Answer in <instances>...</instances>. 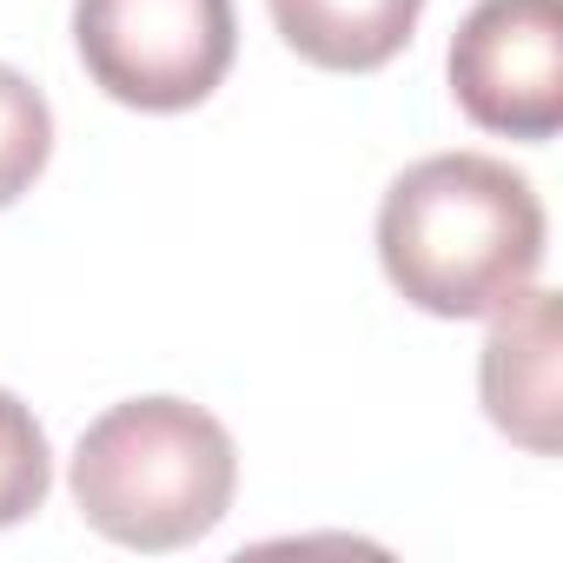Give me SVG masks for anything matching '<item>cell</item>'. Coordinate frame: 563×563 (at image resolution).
Segmentation results:
<instances>
[{
  "mask_svg": "<svg viewBox=\"0 0 563 563\" xmlns=\"http://www.w3.org/2000/svg\"><path fill=\"white\" fill-rule=\"evenodd\" d=\"M550 219L537 186L490 153H431L378 206V265L431 319H490L543 272Z\"/></svg>",
  "mask_w": 563,
  "mask_h": 563,
  "instance_id": "1",
  "label": "cell"
},
{
  "mask_svg": "<svg viewBox=\"0 0 563 563\" xmlns=\"http://www.w3.org/2000/svg\"><path fill=\"white\" fill-rule=\"evenodd\" d=\"M67 484L100 537L126 550H186L232 510L239 451L206 405L126 398L80 431Z\"/></svg>",
  "mask_w": 563,
  "mask_h": 563,
  "instance_id": "2",
  "label": "cell"
},
{
  "mask_svg": "<svg viewBox=\"0 0 563 563\" xmlns=\"http://www.w3.org/2000/svg\"><path fill=\"white\" fill-rule=\"evenodd\" d=\"M87 80L140 113L199 107L239 54L232 0H74Z\"/></svg>",
  "mask_w": 563,
  "mask_h": 563,
  "instance_id": "3",
  "label": "cell"
},
{
  "mask_svg": "<svg viewBox=\"0 0 563 563\" xmlns=\"http://www.w3.org/2000/svg\"><path fill=\"white\" fill-rule=\"evenodd\" d=\"M451 93L484 133L550 140L563 126V0H477L451 41Z\"/></svg>",
  "mask_w": 563,
  "mask_h": 563,
  "instance_id": "4",
  "label": "cell"
},
{
  "mask_svg": "<svg viewBox=\"0 0 563 563\" xmlns=\"http://www.w3.org/2000/svg\"><path fill=\"white\" fill-rule=\"evenodd\" d=\"M484 339V411L497 431L530 444L537 457L556 451V292H523L490 312Z\"/></svg>",
  "mask_w": 563,
  "mask_h": 563,
  "instance_id": "5",
  "label": "cell"
},
{
  "mask_svg": "<svg viewBox=\"0 0 563 563\" xmlns=\"http://www.w3.org/2000/svg\"><path fill=\"white\" fill-rule=\"evenodd\" d=\"M286 47L325 74H378L418 34L424 0H265Z\"/></svg>",
  "mask_w": 563,
  "mask_h": 563,
  "instance_id": "6",
  "label": "cell"
},
{
  "mask_svg": "<svg viewBox=\"0 0 563 563\" xmlns=\"http://www.w3.org/2000/svg\"><path fill=\"white\" fill-rule=\"evenodd\" d=\"M47 153H54V107L47 93L0 67V212H8L21 192H34V179L47 173Z\"/></svg>",
  "mask_w": 563,
  "mask_h": 563,
  "instance_id": "7",
  "label": "cell"
},
{
  "mask_svg": "<svg viewBox=\"0 0 563 563\" xmlns=\"http://www.w3.org/2000/svg\"><path fill=\"white\" fill-rule=\"evenodd\" d=\"M54 490V451H47V431L34 424V411L0 391V530L34 517Z\"/></svg>",
  "mask_w": 563,
  "mask_h": 563,
  "instance_id": "8",
  "label": "cell"
}]
</instances>
